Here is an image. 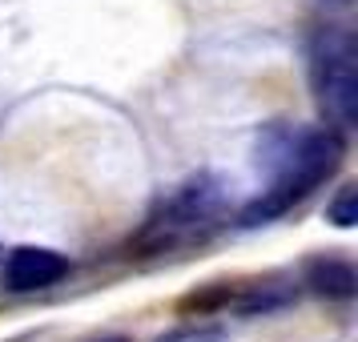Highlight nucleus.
Returning <instances> with one entry per match:
<instances>
[{"label": "nucleus", "instance_id": "10", "mask_svg": "<svg viewBox=\"0 0 358 342\" xmlns=\"http://www.w3.org/2000/svg\"><path fill=\"white\" fill-rule=\"evenodd\" d=\"M318 4H330V8H346L350 0H318Z\"/></svg>", "mask_w": 358, "mask_h": 342}, {"label": "nucleus", "instance_id": "6", "mask_svg": "<svg viewBox=\"0 0 358 342\" xmlns=\"http://www.w3.org/2000/svg\"><path fill=\"white\" fill-rule=\"evenodd\" d=\"M290 298H294V290L286 282H258V286H245V290L234 294V310L258 318V314H274V310L290 306Z\"/></svg>", "mask_w": 358, "mask_h": 342}, {"label": "nucleus", "instance_id": "9", "mask_svg": "<svg viewBox=\"0 0 358 342\" xmlns=\"http://www.w3.org/2000/svg\"><path fill=\"white\" fill-rule=\"evenodd\" d=\"M162 342H222V334L217 330H173Z\"/></svg>", "mask_w": 358, "mask_h": 342}, {"label": "nucleus", "instance_id": "3", "mask_svg": "<svg viewBox=\"0 0 358 342\" xmlns=\"http://www.w3.org/2000/svg\"><path fill=\"white\" fill-rule=\"evenodd\" d=\"M217 206H222V185H217V178L197 173V178H189L178 194L165 201L162 213L149 218V226L137 238V245L141 250H153V254L157 250H169V245L181 242V234H189L194 226L210 222L213 213H217Z\"/></svg>", "mask_w": 358, "mask_h": 342}, {"label": "nucleus", "instance_id": "2", "mask_svg": "<svg viewBox=\"0 0 358 342\" xmlns=\"http://www.w3.org/2000/svg\"><path fill=\"white\" fill-rule=\"evenodd\" d=\"M314 85L326 113L338 125L358 121V45L346 29H322L314 36Z\"/></svg>", "mask_w": 358, "mask_h": 342}, {"label": "nucleus", "instance_id": "5", "mask_svg": "<svg viewBox=\"0 0 358 342\" xmlns=\"http://www.w3.org/2000/svg\"><path fill=\"white\" fill-rule=\"evenodd\" d=\"M306 286L314 294H322V298H355L358 274H355V266H350L346 258L326 254V258H310L306 262Z\"/></svg>", "mask_w": 358, "mask_h": 342}, {"label": "nucleus", "instance_id": "4", "mask_svg": "<svg viewBox=\"0 0 358 342\" xmlns=\"http://www.w3.org/2000/svg\"><path fill=\"white\" fill-rule=\"evenodd\" d=\"M65 274H69V258L57 254V250H45V245H17L4 262V286L17 294L49 290Z\"/></svg>", "mask_w": 358, "mask_h": 342}, {"label": "nucleus", "instance_id": "7", "mask_svg": "<svg viewBox=\"0 0 358 342\" xmlns=\"http://www.w3.org/2000/svg\"><path fill=\"white\" fill-rule=\"evenodd\" d=\"M234 286L229 282H213V286H201V290H194V294H185L178 302V310L181 314H217V310H229L234 306Z\"/></svg>", "mask_w": 358, "mask_h": 342}, {"label": "nucleus", "instance_id": "8", "mask_svg": "<svg viewBox=\"0 0 358 342\" xmlns=\"http://www.w3.org/2000/svg\"><path fill=\"white\" fill-rule=\"evenodd\" d=\"M326 222L338 226V229H355L358 226V185L355 181L338 185V194L326 201Z\"/></svg>", "mask_w": 358, "mask_h": 342}, {"label": "nucleus", "instance_id": "11", "mask_svg": "<svg viewBox=\"0 0 358 342\" xmlns=\"http://www.w3.org/2000/svg\"><path fill=\"white\" fill-rule=\"evenodd\" d=\"M93 342H129V339H93Z\"/></svg>", "mask_w": 358, "mask_h": 342}, {"label": "nucleus", "instance_id": "1", "mask_svg": "<svg viewBox=\"0 0 358 342\" xmlns=\"http://www.w3.org/2000/svg\"><path fill=\"white\" fill-rule=\"evenodd\" d=\"M262 153L274 165V181L262 190L242 213V226H262L290 213L298 201H306L326 178L338 173L346 157V141L334 129H290V125H270L262 137Z\"/></svg>", "mask_w": 358, "mask_h": 342}]
</instances>
